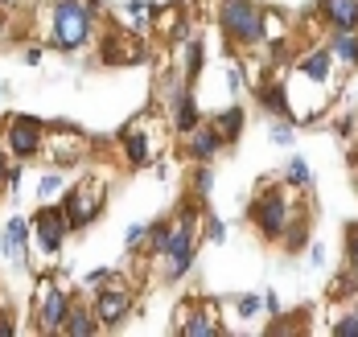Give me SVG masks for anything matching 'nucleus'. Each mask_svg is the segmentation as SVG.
I'll return each instance as SVG.
<instances>
[{
  "label": "nucleus",
  "mask_w": 358,
  "mask_h": 337,
  "mask_svg": "<svg viewBox=\"0 0 358 337\" xmlns=\"http://www.w3.org/2000/svg\"><path fill=\"white\" fill-rule=\"evenodd\" d=\"M218 29H222V38L231 41L235 50H251V45H259L264 33H268V13L255 0H222Z\"/></svg>",
  "instance_id": "1"
},
{
  "label": "nucleus",
  "mask_w": 358,
  "mask_h": 337,
  "mask_svg": "<svg viewBox=\"0 0 358 337\" xmlns=\"http://www.w3.org/2000/svg\"><path fill=\"white\" fill-rule=\"evenodd\" d=\"M288 223H292V202H288V189L280 186H264L251 202V226L268 239V243H280L285 239Z\"/></svg>",
  "instance_id": "2"
},
{
  "label": "nucleus",
  "mask_w": 358,
  "mask_h": 337,
  "mask_svg": "<svg viewBox=\"0 0 358 337\" xmlns=\"http://www.w3.org/2000/svg\"><path fill=\"white\" fill-rule=\"evenodd\" d=\"M87 38H91V8L78 0H58L54 25H50V45L62 54H74L78 45H87Z\"/></svg>",
  "instance_id": "3"
},
{
  "label": "nucleus",
  "mask_w": 358,
  "mask_h": 337,
  "mask_svg": "<svg viewBox=\"0 0 358 337\" xmlns=\"http://www.w3.org/2000/svg\"><path fill=\"white\" fill-rule=\"evenodd\" d=\"M178 334L181 337H222L215 300H185L178 308Z\"/></svg>",
  "instance_id": "4"
},
{
  "label": "nucleus",
  "mask_w": 358,
  "mask_h": 337,
  "mask_svg": "<svg viewBox=\"0 0 358 337\" xmlns=\"http://www.w3.org/2000/svg\"><path fill=\"white\" fill-rule=\"evenodd\" d=\"M103 181H83V186H74L66 193V202H62V210H66V218H71V230H83V226L91 223L99 210H103Z\"/></svg>",
  "instance_id": "5"
},
{
  "label": "nucleus",
  "mask_w": 358,
  "mask_h": 337,
  "mask_svg": "<svg viewBox=\"0 0 358 337\" xmlns=\"http://www.w3.org/2000/svg\"><path fill=\"white\" fill-rule=\"evenodd\" d=\"M4 132H8V152H13L17 160L37 156L41 144H45V123H41V119H29V115H13Z\"/></svg>",
  "instance_id": "6"
},
{
  "label": "nucleus",
  "mask_w": 358,
  "mask_h": 337,
  "mask_svg": "<svg viewBox=\"0 0 358 337\" xmlns=\"http://www.w3.org/2000/svg\"><path fill=\"white\" fill-rule=\"evenodd\" d=\"M34 230H37L41 251H45V255H58L62 243H66V234H71V218H66L62 206H41L34 214Z\"/></svg>",
  "instance_id": "7"
},
{
  "label": "nucleus",
  "mask_w": 358,
  "mask_h": 337,
  "mask_svg": "<svg viewBox=\"0 0 358 337\" xmlns=\"http://www.w3.org/2000/svg\"><path fill=\"white\" fill-rule=\"evenodd\" d=\"M128 313H132V292L128 288L111 284V288L95 292V317H99V325H120Z\"/></svg>",
  "instance_id": "8"
},
{
  "label": "nucleus",
  "mask_w": 358,
  "mask_h": 337,
  "mask_svg": "<svg viewBox=\"0 0 358 337\" xmlns=\"http://www.w3.org/2000/svg\"><path fill=\"white\" fill-rule=\"evenodd\" d=\"M41 300H45V308H41V329H45V334H58V329L66 325L71 297H66L62 288H54L50 280H41Z\"/></svg>",
  "instance_id": "9"
},
{
  "label": "nucleus",
  "mask_w": 358,
  "mask_h": 337,
  "mask_svg": "<svg viewBox=\"0 0 358 337\" xmlns=\"http://www.w3.org/2000/svg\"><path fill=\"white\" fill-rule=\"evenodd\" d=\"M185 149H189V160H198V165H215V156L222 152V136H218L215 123H198V128L185 136Z\"/></svg>",
  "instance_id": "10"
},
{
  "label": "nucleus",
  "mask_w": 358,
  "mask_h": 337,
  "mask_svg": "<svg viewBox=\"0 0 358 337\" xmlns=\"http://www.w3.org/2000/svg\"><path fill=\"white\" fill-rule=\"evenodd\" d=\"M87 149H91V140L83 132H74V128H58L54 132V165H78Z\"/></svg>",
  "instance_id": "11"
},
{
  "label": "nucleus",
  "mask_w": 358,
  "mask_h": 337,
  "mask_svg": "<svg viewBox=\"0 0 358 337\" xmlns=\"http://www.w3.org/2000/svg\"><path fill=\"white\" fill-rule=\"evenodd\" d=\"M124 152H128V165H136V169L152 165V144H148V128H144V119H136V123L124 128Z\"/></svg>",
  "instance_id": "12"
},
{
  "label": "nucleus",
  "mask_w": 358,
  "mask_h": 337,
  "mask_svg": "<svg viewBox=\"0 0 358 337\" xmlns=\"http://www.w3.org/2000/svg\"><path fill=\"white\" fill-rule=\"evenodd\" d=\"M322 17L334 33H350L358 29V0H322Z\"/></svg>",
  "instance_id": "13"
},
{
  "label": "nucleus",
  "mask_w": 358,
  "mask_h": 337,
  "mask_svg": "<svg viewBox=\"0 0 358 337\" xmlns=\"http://www.w3.org/2000/svg\"><path fill=\"white\" fill-rule=\"evenodd\" d=\"M62 334L66 337H95L99 334V317H95V308H87V304H71Z\"/></svg>",
  "instance_id": "14"
},
{
  "label": "nucleus",
  "mask_w": 358,
  "mask_h": 337,
  "mask_svg": "<svg viewBox=\"0 0 358 337\" xmlns=\"http://www.w3.org/2000/svg\"><path fill=\"white\" fill-rule=\"evenodd\" d=\"M305 78H313V82H329V75H334V50L329 45H322V50H313V54H305L301 58V66H296Z\"/></svg>",
  "instance_id": "15"
},
{
  "label": "nucleus",
  "mask_w": 358,
  "mask_h": 337,
  "mask_svg": "<svg viewBox=\"0 0 358 337\" xmlns=\"http://www.w3.org/2000/svg\"><path fill=\"white\" fill-rule=\"evenodd\" d=\"M255 103H259L264 112H272V115L292 112V99L285 95V87H276V82H259V87H255Z\"/></svg>",
  "instance_id": "16"
},
{
  "label": "nucleus",
  "mask_w": 358,
  "mask_h": 337,
  "mask_svg": "<svg viewBox=\"0 0 358 337\" xmlns=\"http://www.w3.org/2000/svg\"><path fill=\"white\" fill-rule=\"evenodd\" d=\"M173 107H178V115H173V123H178V132L181 136H189L198 123H202V112H198V103H194V95L181 87L178 91V99H173Z\"/></svg>",
  "instance_id": "17"
},
{
  "label": "nucleus",
  "mask_w": 358,
  "mask_h": 337,
  "mask_svg": "<svg viewBox=\"0 0 358 337\" xmlns=\"http://www.w3.org/2000/svg\"><path fill=\"white\" fill-rule=\"evenodd\" d=\"M329 50L342 66H358V29L350 33H329Z\"/></svg>",
  "instance_id": "18"
},
{
  "label": "nucleus",
  "mask_w": 358,
  "mask_h": 337,
  "mask_svg": "<svg viewBox=\"0 0 358 337\" xmlns=\"http://www.w3.org/2000/svg\"><path fill=\"white\" fill-rule=\"evenodd\" d=\"M25 239H29V223H25V218H8L4 239H0V251H4V255H21V251H25Z\"/></svg>",
  "instance_id": "19"
},
{
  "label": "nucleus",
  "mask_w": 358,
  "mask_h": 337,
  "mask_svg": "<svg viewBox=\"0 0 358 337\" xmlns=\"http://www.w3.org/2000/svg\"><path fill=\"white\" fill-rule=\"evenodd\" d=\"M215 128L222 136V144H235L243 136V107H227L222 115H215Z\"/></svg>",
  "instance_id": "20"
},
{
  "label": "nucleus",
  "mask_w": 358,
  "mask_h": 337,
  "mask_svg": "<svg viewBox=\"0 0 358 337\" xmlns=\"http://www.w3.org/2000/svg\"><path fill=\"white\" fill-rule=\"evenodd\" d=\"M305 243H309V218H292L285 230V239H280V247H285L288 255H296Z\"/></svg>",
  "instance_id": "21"
},
{
  "label": "nucleus",
  "mask_w": 358,
  "mask_h": 337,
  "mask_svg": "<svg viewBox=\"0 0 358 337\" xmlns=\"http://www.w3.org/2000/svg\"><path fill=\"white\" fill-rule=\"evenodd\" d=\"M169 234H173V218H161V223H148V255H161L165 251V243H169Z\"/></svg>",
  "instance_id": "22"
},
{
  "label": "nucleus",
  "mask_w": 358,
  "mask_h": 337,
  "mask_svg": "<svg viewBox=\"0 0 358 337\" xmlns=\"http://www.w3.org/2000/svg\"><path fill=\"white\" fill-rule=\"evenodd\" d=\"M99 58H103L108 66H124V62L132 58V50H128V41H124L120 33H115V38H108V41H103V50H99Z\"/></svg>",
  "instance_id": "23"
},
{
  "label": "nucleus",
  "mask_w": 358,
  "mask_h": 337,
  "mask_svg": "<svg viewBox=\"0 0 358 337\" xmlns=\"http://www.w3.org/2000/svg\"><path fill=\"white\" fill-rule=\"evenodd\" d=\"M285 181H288V186H296V189H309V186H313V173H309V165H305V156H292V160H288V169H285Z\"/></svg>",
  "instance_id": "24"
},
{
  "label": "nucleus",
  "mask_w": 358,
  "mask_h": 337,
  "mask_svg": "<svg viewBox=\"0 0 358 337\" xmlns=\"http://www.w3.org/2000/svg\"><path fill=\"white\" fill-rule=\"evenodd\" d=\"M355 292H358V267H350V271H342V276L334 280L329 297H334V300H350Z\"/></svg>",
  "instance_id": "25"
},
{
  "label": "nucleus",
  "mask_w": 358,
  "mask_h": 337,
  "mask_svg": "<svg viewBox=\"0 0 358 337\" xmlns=\"http://www.w3.org/2000/svg\"><path fill=\"white\" fill-rule=\"evenodd\" d=\"M210 189H215V169H210V165H198V169H194V181H189V193H198V197L206 202Z\"/></svg>",
  "instance_id": "26"
},
{
  "label": "nucleus",
  "mask_w": 358,
  "mask_h": 337,
  "mask_svg": "<svg viewBox=\"0 0 358 337\" xmlns=\"http://www.w3.org/2000/svg\"><path fill=\"white\" fill-rule=\"evenodd\" d=\"M198 70H202V41L194 38L185 45V78H198Z\"/></svg>",
  "instance_id": "27"
},
{
  "label": "nucleus",
  "mask_w": 358,
  "mask_h": 337,
  "mask_svg": "<svg viewBox=\"0 0 358 337\" xmlns=\"http://www.w3.org/2000/svg\"><path fill=\"white\" fill-rule=\"evenodd\" d=\"M144 239H148V223H136L132 230H128V234H124V243H128V251H136V247H141Z\"/></svg>",
  "instance_id": "28"
},
{
  "label": "nucleus",
  "mask_w": 358,
  "mask_h": 337,
  "mask_svg": "<svg viewBox=\"0 0 358 337\" xmlns=\"http://www.w3.org/2000/svg\"><path fill=\"white\" fill-rule=\"evenodd\" d=\"M235 313H239V317H255V313H259V297H255V292H251V297H239Z\"/></svg>",
  "instance_id": "29"
},
{
  "label": "nucleus",
  "mask_w": 358,
  "mask_h": 337,
  "mask_svg": "<svg viewBox=\"0 0 358 337\" xmlns=\"http://www.w3.org/2000/svg\"><path fill=\"white\" fill-rule=\"evenodd\" d=\"M334 337H358V317H342L334 325Z\"/></svg>",
  "instance_id": "30"
},
{
  "label": "nucleus",
  "mask_w": 358,
  "mask_h": 337,
  "mask_svg": "<svg viewBox=\"0 0 358 337\" xmlns=\"http://www.w3.org/2000/svg\"><path fill=\"white\" fill-rule=\"evenodd\" d=\"M272 144L288 149V144H292V128H285V123H280V128H272Z\"/></svg>",
  "instance_id": "31"
},
{
  "label": "nucleus",
  "mask_w": 358,
  "mask_h": 337,
  "mask_svg": "<svg viewBox=\"0 0 358 337\" xmlns=\"http://www.w3.org/2000/svg\"><path fill=\"white\" fill-rule=\"evenodd\" d=\"M58 186H62V177H58V173H50V177L41 181V197H54V193H58Z\"/></svg>",
  "instance_id": "32"
},
{
  "label": "nucleus",
  "mask_w": 358,
  "mask_h": 337,
  "mask_svg": "<svg viewBox=\"0 0 358 337\" xmlns=\"http://www.w3.org/2000/svg\"><path fill=\"white\" fill-rule=\"evenodd\" d=\"M346 243H350V267H358V226H350V239Z\"/></svg>",
  "instance_id": "33"
},
{
  "label": "nucleus",
  "mask_w": 358,
  "mask_h": 337,
  "mask_svg": "<svg viewBox=\"0 0 358 337\" xmlns=\"http://www.w3.org/2000/svg\"><path fill=\"white\" fill-rule=\"evenodd\" d=\"M206 226H210V230H206V234H210V239H215V243H222V223H218V218H210V223H206Z\"/></svg>",
  "instance_id": "34"
},
{
  "label": "nucleus",
  "mask_w": 358,
  "mask_h": 337,
  "mask_svg": "<svg viewBox=\"0 0 358 337\" xmlns=\"http://www.w3.org/2000/svg\"><path fill=\"white\" fill-rule=\"evenodd\" d=\"M25 62H29V66L41 62V45H29V50H25Z\"/></svg>",
  "instance_id": "35"
},
{
  "label": "nucleus",
  "mask_w": 358,
  "mask_h": 337,
  "mask_svg": "<svg viewBox=\"0 0 358 337\" xmlns=\"http://www.w3.org/2000/svg\"><path fill=\"white\" fill-rule=\"evenodd\" d=\"M8 173H13V169H8V156H4V149H0V186L8 181Z\"/></svg>",
  "instance_id": "36"
},
{
  "label": "nucleus",
  "mask_w": 358,
  "mask_h": 337,
  "mask_svg": "<svg viewBox=\"0 0 358 337\" xmlns=\"http://www.w3.org/2000/svg\"><path fill=\"white\" fill-rule=\"evenodd\" d=\"M4 25H8V21H4V17H0V41H4Z\"/></svg>",
  "instance_id": "37"
},
{
  "label": "nucleus",
  "mask_w": 358,
  "mask_h": 337,
  "mask_svg": "<svg viewBox=\"0 0 358 337\" xmlns=\"http://www.w3.org/2000/svg\"><path fill=\"white\" fill-rule=\"evenodd\" d=\"M4 4H8V0H0V8H4Z\"/></svg>",
  "instance_id": "38"
}]
</instances>
